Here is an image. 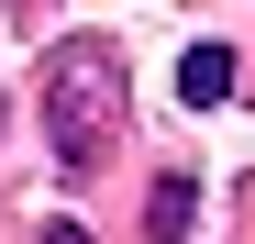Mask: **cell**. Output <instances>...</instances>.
Segmentation results:
<instances>
[{
	"label": "cell",
	"instance_id": "1",
	"mask_svg": "<svg viewBox=\"0 0 255 244\" xmlns=\"http://www.w3.org/2000/svg\"><path fill=\"white\" fill-rule=\"evenodd\" d=\"M89 100H111V67L56 56V155H67V167H89V155H100V111H89Z\"/></svg>",
	"mask_w": 255,
	"mask_h": 244
},
{
	"label": "cell",
	"instance_id": "2",
	"mask_svg": "<svg viewBox=\"0 0 255 244\" xmlns=\"http://www.w3.org/2000/svg\"><path fill=\"white\" fill-rule=\"evenodd\" d=\"M178 100H189V111H222V100H233V45H189V56H178Z\"/></svg>",
	"mask_w": 255,
	"mask_h": 244
},
{
	"label": "cell",
	"instance_id": "3",
	"mask_svg": "<svg viewBox=\"0 0 255 244\" xmlns=\"http://www.w3.org/2000/svg\"><path fill=\"white\" fill-rule=\"evenodd\" d=\"M200 222V189L189 178H155V200H144V233H189Z\"/></svg>",
	"mask_w": 255,
	"mask_h": 244
}]
</instances>
